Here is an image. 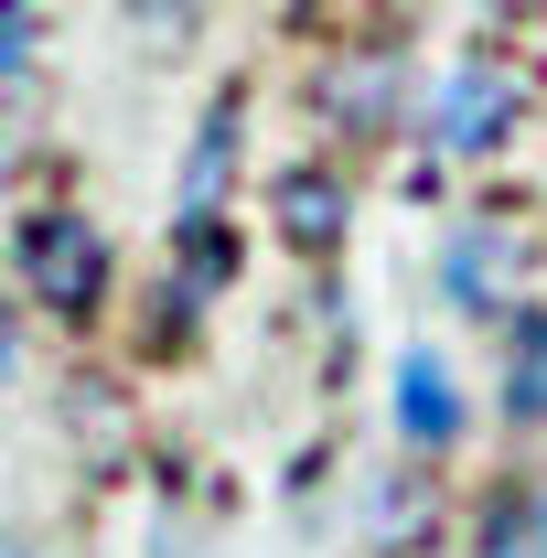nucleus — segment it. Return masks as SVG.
<instances>
[{"label":"nucleus","mask_w":547,"mask_h":558,"mask_svg":"<svg viewBox=\"0 0 547 558\" xmlns=\"http://www.w3.org/2000/svg\"><path fill=\"white\" fill-rule=\"evenodd\" d=\"M22 279H33V301H54V312H97V301H108V236H97L86 215H33Z\"/></svg>","instance_id":"nucleus-1"},{"label":"nucleus","mask_w":547,"mask_h":558,"mask_svg":"<svg viewBox=\"0 0 547 558\" xmlns=\"http://www.w3.org/2000/svg\"><path fill=\"white\" fill-rule=\"evenodd\" d=\"M505 119H515V86H505L494 65H462L451 86H440V140H451V150H494Z\"/></svg>","instance_id":"nucleus-2"},{"label":"nucleus","mask_w":547,"mask_h":558,"mask_svg":"<svg viewBox=\"0 0 547 558\" xmlns=\"http://www.w3.org/2000/svg\"><path fill=\"white\" fill-rule=\"evenodd\" d=\"M398 429H409L418 451H451L462 440V398H451V365L440 354H409L398 365Z\"/></svg>","instance_id":"nucleus-3"},{"label":"nucleus","mask_w":547,"mask_h":558,"mask_svg":"<svg viewBox=\"0 0 547 558\" xmlns=\"http://www.w3.org/2000/svg\"><path fill=\"white\" fill-rule=\"evenodd\" d=\"M483 558H547V494H505L483 515Z\"/></svg>","instance_id":"nucleus-4"},{"label":"nucleus","mask_w":547,"mask_h":558,"mask_svg":"<svg viewBox=\"0 0 547 558\" xmlns=\"http://www.w3.org/2000/svg\"><path fill=\"white\" fill-rule=\"evenodd\" d=\"M494 290H505V247H494L483 226H462V236H451V301H462V312H494Z\"/></svg>","instance_id":"nucleus-5"},{"label":"nucleus","mask_w":547,"mask_h":558,"mask_svg":"<svg viewBox=\"0 0 547 558\" xmlns=\"http://www.w3.org/2000/svg\"><path fill=\"white\" fill-rule=\"evenodd\" d=\"M279 226H290L301 247H323V236L343 226V183H312V172H290V183H279Z\"/></svg>","instance_id":"nucleus-6"},{"label":"nucleus","mask_w":547,"mask_h":558,"mask_svg":"<svg viewBox=\"0 0 547 558\" xmlns=\"http://www.w3.org/2000/svg\"><path fill=\"white\" fill-rule=\"evenodd\" d=\"M515 418H547V312H515V376H505Z\"/></svg>","instance_id":"nucleus-7"},{"label":"nucleus","mask_w":547,"mask_h":558,"mask_svg":"<svg viewBox=\"0 0 547 558\" xmlns=\"http://www.w3.org/2000/svg\"><path fill=\"white\" fill-rule=\"evenodd\" d=\"M33 75V0H0V86Z\"/></svg>","instance_id":"nucleus-8"},{"label":"nucleus","mask_w":547,"mask_h":558,"mask_svg":"<svg viewBox=\"0 0 547 558\" xmlns=\"http://www.w3.org/2000/svg\"><path fill=\"white\" fill-rule=\"evenodd\" d=\"M0 376H11V312H0Z\"/></svg>","instance_id":"nucleus-9"},{"label":"nucleus","mask_w":547,"mask_h":558,"mask_svg":"<svg viewBox=\"0 0 547 558\" xmlns=\"http://www.w3.org/2000/svg\"><path fill=\"white\" fill-rule=\"evenodd\" d=\"M0 558H22V548H0Z\"/></svg>","instance_id":"nucleus-10"}]
</instances>
